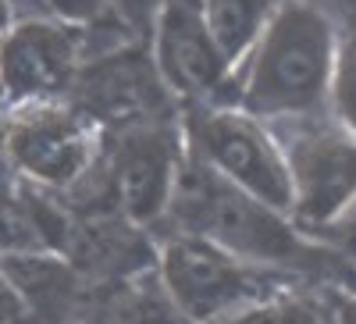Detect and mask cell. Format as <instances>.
<instances>
[{
	"label": "cell",
	"instance_id": "1",
	"mask_svg": "<svg viewBox=\"0 0 356 324\" xmlns=\"http://www.w3.org/2000/svg\"><path fill=\"white\" fill-rule=\"evenodd\" d=\"M339 40L321 8L289 0L246 57L239 82L243 111L257 118H303L332 97Z\"/></svg>",
	"mask_w": 356,
	"mask_h": 324
},
{
	"label": "cell",
	"instance_id": "2",
	"mask_svg": "<svg viewBox=\"0 0 356 324\" xmlns=\"http://www.w3.org/2000/svg\"><path fill=\"white\" fill-rule=\"evenodd\" d=\"M171 203L178 207V218L186 221L193 235H203V239L232 250L243 260L292 268V264H310L314 257L307 232L289 214L275 211L271 203L257 200L253 193L232 186L196 157L193 171L178 179Z\"/></svg>",
	"mask_w": 356,
	"mask_h": 324
},
{
	"label": "cell",
	"instance_id": "3",
	"mask_svg": "<svg viewBox=\"0 0 356 324\" xmlns=\"http://www.w3.org/2000/svg\"><path fill=\"white\" fill-rule=\"evenodd\" d=\"M189 143L200 164L292 218V171L285 146H278L257 114L203 107L189 114Z\"/></svg>",
	"mask_w": 356,
	"mask_h": 324
},
{
	"label": "cell",
	"instance_id": "4",
	"mask_svg": "<svg viewBox=\"0 0 356 324\" xmlns=\"http://www.w3.org/2000/svg\"><path fill=\"white\" fill-rule=\"evenodd\" d=\"M264 264L243 260L232 250L203 239V235H178L164 246V285L171 303L193 324H225L267 300Z\"/></svg>",
	"mask_w": 356,
	"mask_h": 324
},
{
	"label": "cell",
	"instance_id": "5",
	"mask_svg": "<svg viewBox=\"0 0 356 324\" xmlns=\"http://www.w3.org/2000/svg\"><path fill=\"white\" fill-rule=\"evenodd\" d=\"M292 171V221L303 232L339 228L356 207V136L339 122L285 143Z\"/></svg>",
	"mask_w": 356,
	"mask_h": 324
},
{
	"label": "cell",
	"instance_id": "6",
	"mask_svg": "<svg viewBox=\"0 0 356 324\" xmlns=\"http://www.w3.org/2000/svg\"><path fill=\"white\" fill-rule=\"evenodd\" d=\"M8 157L29 182L61 189L82 179L97 157V129L86 114L57 100L15 107L8 122Z\"/></svg>",
	"mask_w": 356,
	"mask_h": 324
},
{
	"label": "cell",
	"instance_id": "7",
	"mask_svg": "<svg viewBox=\"0 0 356 324\" xmlns=\"http://www.w3.org/2000/svg\"><path fill=\"white\" fill-rule=\"evenodd\" d=\"M79 79V36L68 22L29 18L4 36L8 111L57 100Z\"/></svg>",
	"mask_w": 356,
	"mask_h": 324
},
{
	"label": "cell",
	"instance_id": "8",
	"mask_svg": "<svg viewBox=\"0 0 356 324\" xmlns=\"http://www.w3.org/2000/svg\"><path fill=\"white\" fill-rule=\"evenodd\" d=\"M154 61L164 86L178 97H211L235 72L203 18L200 0H168L161 8Z\"/></svg>",
	"mask_w": 356,
	"mask_h": 324
},
{
	"label": "cell",
	"instance_id": "9",
	"mask_svg": "<svg viewBox=\"0 0 356 324\" xmlns=\"http://www.w3.org/2000/svg\"><path fill=\"white\" fill-rule=\"evenodd\" d=\"M178 189V164L171 139L161 129H136L114 161V193L132 221H150Z\"/></svg>",
	"mask_w": 356,
	"mask_h": 324
},
{
	"label": "cell",
	"instance_id": "10",
	"mask_svg": "<svg viewBox=\"0 0 356 324\" xmlns=\"http://www.w3.org/2000/svg\"><path fill=\"white\" fill-rule=\"evenodd\" d=\"M132 57H104V65L86 72L82 86H86V100L93 107V114L111 118V122H139V118H146L157 107L164 79L161 75L154 79Z\"/></svg>",
	"mask_w": 356,
	"mask_h": 324
},
{
	"label": "cell",
	"instance_id": "11",
	"mask_svg": "<svg viewBox=\"0 0 356 324\" xmlns=\"http://www.w3.org/2000/svg\"><path fill=\"white\" fill-rule=\"evenodd\" d=\"M203 18L211 25V33L228 57L232 68L246 65V57L260 43L264 29L271 25L278 4L275 0H200Z\"/></svg>",
	"mask_w": 356,
	"mask_h": 324
},
{
	"label": "cell",
	"instance_id": "12",
	"mask_svg": "<svg viewBox=\"0 0 356 324\" xmlns=\"http://www.w3.org/2000/svg\"><path fill=\"white\" fill-rule=\"evenodd\" d=\"M332 104H335L339 122L356 136V33L339 43L335 79H332Z\"/></svg>",
	"mask_w": 356,
	"mask_h": 324
},
{
	"label": "cell",
	"instance_id": "13",
	"mask_svg": "<svg viewBox=\"0 0 356 324\" xmlns=\"http://www.w3.org/2000/svg\"><path fill=\"white\" fill-rule=\"evenodd\" d=\"M225 324H321L317 314L307 303H296V300H264L243 314L228 317Z\"/></svg>",
	"mask_w": 356,
	"mask_h": 324
},
{
	"label": "cell",
	"instance_id": "14",
	"mask_svg": "<svg viewBox=\"0 0 356 324\" xmlns=\"http://www.w3.org/2000/svg\"><path fill=\"white\" fill-rule=\"evenodd\" d=\"M36 4H43L50 11V18L57 22H68V25H82L89 18H97L104 11L107 0H36Z\"/></svg>",
	"mask_w": 356,
	"mask_h": 324
},
{
	"label": "cell",
	"instance_id": "15",
	"mask_svg": "<svg viewBox=\"0 0 356 324\" xmlns=\"http://www.w3.org/2000/svg\"><path fill=\"white\" fill-rule=\"evenodd\" d=\"M335 324H356V296H342L335 303Z\"/></svg>",
	"mask_w": 356,
	"mask_h": 324
},
{
	"label": "cell",
	"instance_id": "16",
	"mask_svg": "<svg viewBox=\"0 0 356 324\" xmlns=\"http://www.w3.org/2000/svg\"><path fill=\"white\" fill-rule=\"evenodd\" d=\"M339 228H342V239H346V246L356 253V207H353V214H349Z\"/></svg>",
	"mask_w": 356,
	"mask_h": 324
}]
</instances>
